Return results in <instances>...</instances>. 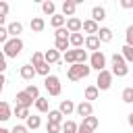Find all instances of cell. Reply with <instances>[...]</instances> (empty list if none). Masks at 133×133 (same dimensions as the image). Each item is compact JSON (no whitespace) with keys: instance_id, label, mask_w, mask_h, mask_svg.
I'll return each instance as SVG.
<instances>
[{"instance_id":"obj_6","label":"cell","mask_w":133,"mask_h":133,"mask_svg":"<svg viewBox=\"0 0 133 133\" xmlns=\"http://www.w3.org/2000/svg\"><path fill=\"white\" fill-rule=\"evenodd\" d=\"M44 87L48 89L50 96H60V91H62L60 79H58L56 75H48V77H44Z\"/></svg>"},{"instance_id":"obj_43","label":"cell","mask_w":133,"mask_h":133,"mask_svg":"<svg viewBox=\"0 0 133 133\" xmlns=\"http://www.w3.org/2000/svg\"><path fill=\"white\" fill-rule=\"evenodd\" d=\"M4 71H6V56H4L2 50H0V73L4 75Z\"/></svg>"},{"instance_id":"obj_25","label":"cell","mask_w":133,"mask_h":133,"mask_svg":"<svg viewBox=\"0 0 133 133\" xmlns=\"http://www.w3.org/2000/svg\"><path fill=\"white\" fill-rule=\"evenodd\" d=\"M10 116H12V110H10L8 102H0V121L4 123V121H8Z\"/></svg>"},{"instance_id":"obj_21","label":"cell","mask_w":133,"mask_h":133,"mask_svg":"<svg viewBox=\"0 0 133 133\" xmlns=\"http://www.w3.org/2000/svg\"><path fill=\"white\" fill-rule=\"evenodd\" d=\"M19 75H21V79H25V81H31V79L35 77V69H33L31 64H23V66L19 69Z\"/></svg>"},{"instance_id":"obj_32","label":"cell","mask_w":133,"mask_h":133,"mask_svg":"<svg viewBox=\"0 0 133 133\" xmlns=\"http://www.w3.org/2000/svg\"><path fill=\"white\" fill-rule=\"evenodd\" d=\"M60 58H62L69 66H71V64H75V48H69L66 52H62V56H60Z\"/></svg>"},{"instance_id":"obj_49","label":"cell","mask_w":133,"mask_h":133,"mask_svg":"<svg viewBox=\"0 0 133 133\" xmlns=\"http://www.w3.org/2000/svg\"><path fill=\"white\" fill-rule=\"evenodd\" d=\"M0 133H10V129H4V127H0Z\"/></svg>"},{"instance_id":"obj_45","label":"cell","mask_w":133,"mask_h":133,"mask_svg":"<svg viewBox=\"0 0 133 133\" xmlns=\"http://www.w3.org/2000/svg\"><path fill=\"white\" fill-rule=\"evenodd\" d=\"M121 6L129 10V8H133V0H121Z\"/></svg>"},{"instance_id":"obj_28","label":"cell","mask_w":133,"mask_h":133,"mask_svg":"<svg viewBox=\"0 0 133 133\" xmlns=\"http://www.w3.org/2000/svg\"><path fill=\"white\" fill-rule=\"evenodd\" d=\"M64 21H66V19H64L62 15H58V12L50 17V25H52L54 29H60V27H64Z\"/></svg>"},{"instance_id":"obj_24","label":"cell","mask_w":133,"mask_h":133,"mask_svg":"<svg viewBox=\"0 0 133 133\" xmlns=\"http://www.w3.org/2000/svg\"><path fill=\"white\" fill-rule=\"evenodd\" d=\"M83 96H85V102H91V100H98L100 91L96 89V85H87L85 91H83Z\"/></svg>"},{"instance_id":"obj_44","label":"cell","mask_w":133,"mask_h":133,"mask_svg":"<svg viewBox=\"0 0 133 133\" xmlns=\"http://www.w3.org/2000/svg\"><path fill=\"white\" fill-rule=\"evenodd\" d=\"M8 39V33H6V27H0V44H6Z\"/></svg>"},{"instance_id":"obj_33","label":"cell","mask_w":133,"mask_h":133,"mask_svg":"<svg viewBox=\"0 0 133 133\" xmlns=\"http://www.w3.org/2000/svg\"><path fill=\"white\" fill-rule=\"evenodd\" d=\"M23 91H25L31 100H37V98H39V87H37V85H27Z\"/></svg>"},{"instance_id":"obj_41","label":"cell","mask_w":133,"mask_h":133,"mask_svg":"<svg viewBox=\"0 0 133 133\" xmlns=\"http://www.w3.org/2000/svg\"><path fill=\"white\" fill-rule=\"evenodd\" d=\"M8 10H10V6H8V2H4V0H0V17H6V15H8Z\"/></svg>"},{"instance_id":"obj_34","label":"cell","mask_w":133,"mask_h":133,"mask_svg":"<svg viewBox=\"0 0 133 133\" xmlns=\"http://www.w3.org/2000/svg\"><path fill=\"white\" fill-rule=\"evenodd\" d=\"M33 69H35V75H42V77H48L50 75V64H46V62H42V64H37Z\"/></svg>"},{"instance_id":"obj_46","label":"cell","mask_w":133,"mask_h":133,"mask_svg":"<svg viewBox=\"0 0 133 133\" xmlns=\"http://www.w3.org/2000/svg\"><path fill=\"white\" fill-rule=\"evenodd\" d=\"M4 83H6V77L0 73V94H2V89H4Z\"/></svg>"},{"instance_id":"obj_4","label":"cell","mask_w":133,"mask_h":133,"mask_svg":"<svg viewBox=\"0 0 133 133\" xmlns=\"http://www.w3.org/2000/svg\"><path fill=\"white\" fill-rule=\"evenodd\" d=\"M112 73L108 71V69H104V71H100L98 73V79H96V89L98 91H106V89H110V85H112Z\"/></svg>"},{"instance_id":"obj_39","label":"cell","mask_w":133,"mask_h":133,"mask_svg":"<svg viewBox=\"0 0 133 133\" xmlns=\"http://www.w3.org/2000/svg\"><path fill=\"white\" fill-rule=\"evenodd\" d=\"M54 37H56V39H69V31H66L64 27H60V29H54Z\"/></svg>"},{"instance_id":"obj_20","label":"cell","mask_w":133,"mask_h":133,"mask_svg":"<svg viewBox=\"0 0 133 133\" xmlns=\"http://www.w3.org/2000/svg\"><path fill=\"white\" fill-rule=\"evenodd\" d=\"M29 27H31V31H33V33H42V31H44V27H46V21H44L42 17H33V19L29 21Z\"/></svg>"},{"instance_id":"obj_3","label":"cell","mask_w":133,"mask_h":133,"mask_svg":"<svg viewBox=\"0 0 133 133\" xmlns=\"http://www.w3.org/2000/svg\"><path fill=\"white\" fill-rule=\"evenodd\" d=\"M110 62H112V77L116 75V77H127V73H129V64L123 60V56L118 54V52H114L112 54V58H110Z\"/></svg>"},{"instance_id":"obj_7","label":"cell","mask_w":133,"mask_h":133,"mask_svg":"<svg viewBox=\"0 0 133 133\" xmlns=\"http://www.w3.org/2000/svg\"><path fill=\"white\" fill-rule=\"evenodd\" d=\"M64 29L69 33H81V19L79 17H69L64 21Z\"/></svg>"},{"instance_id":"obj_10","label":"cell","mask_w":133,"mask_h":133,"mask_svg":"<svg viewBox=\"0 0 133 133\" xmlns=\"http://www.w3.org/2000/svg\"><path fill=\"white\" fill-rule=\"evenodd\" d=\"M96 37H98V42H100V44H108V42H112L114 33H112V29H110V27H100V29H98V33H96Z\"/></svg>"},{"instance_id":"obj_36","label":"cell","mask_w":133,"mask_h":133,"mask_svg":"<svg viewBox=\"0 0 133 133\" xmlns=\"http://www.w3.org/2000/svg\"><path fill=\"white\" fill-rule=\"evenodd\" d=\"M12 114H15L17 118H27V116H29V108H23V106H15Z\"/></svg>"},{"instance_id":"obj_40","label":"cell","mask_w":133,"mask_h":133,"mask_svg":"<svg viewBox=\"0 0 133 133\" xmlns=\"http://www.w3.org/2000/svg\"><path fill=\"white\" fill-rule=\"evenodd\" d=\"M46 131H48V133H60V125H56V123H48V125H46Z\"/></svg>"},{"instance_id":"obj_29","label":"cell","mask_w":133,"mask_h":133,"mask_svg":"<svg viewBox=\"0 0 133 133\" xmlns=\"http://www.w3.org/2000/svg\"><path fill=\"white\" fill-rule=\"evenodd\" d=\"M118 54L123 56V60H125L127 64H129V62H133V48H131V46H123Z\"/></svg>"},{"instance_id":"obj_19","label":"cell","mask_w":133,"mask_h":133,"mask_svg":"<svg viewBox=\"0 0 133 133\" xmlns=\"http://www.w3.org/2000/svg\"><path fill=\"white\" fill-rule=\"evenodd\" d=\"M89 19H91L94 23H98V25H100V21H104V19H106V8H104V6H94V8H91V17H89Z\"/></svg>"},{"instance_id":"obj_47","label":"cell","mask_w":133,"mask_h":133,"mask_svg":"<svg viewBox=\"0 0 133 133\" xmlns=\"http://www.w3.org/2000/svg\"><path fill=\"white\" fill-rule=\"evenodd\" d=\"M77 133H89V131H87V129H83L81 125H77Z\"/></svg>"},{"instance_id":"obj_27","label":"cell","mask_w":133,"mask_h":133,"mask_svg":"<svg viewBox=\"0 0 133 133\" xmlns=\"http://www.w3.org/2000/svg\"><path fill=\"white\" fill-rule=\"evenodd\" d=\"M60 131L62 133H77V123L75 121H62V125H60Z\"/></svg>"},{"instance_id":"obj_14","label":"cell","mask_w":133,"mask_h":133,"mask_svg":"<svg viewBox=\"0 0 133 133\" xmlns=\"http://www.w3.org/2000/svg\"><path fill=\"white\" fill-rule=\"evenodd\" d=\"M25 127H27V131H35V129H39V127H42V116H37V114H29V116L25 118Z\"/></svg>"},{"instance_id":"obj_17","label":"cell","mask_w":133,"mask_h":133,"mask_svg":"<svg viewBox=\"0 0 133 133\" xmlns=\"http://www.w3.org/2000/svg\"><path fill=\"white\" fill-rule=\"evenodd\" d=\"M44 62H46V64H56V62H60V52H56L54 48L46 50V52H44Z\"/></svg>"},{"instance_id":"obj_38","label":"cell","mask_w":133,"mask_h":133,"mask_svg":"<svg viewBox=\"0 0 133 133\" xmlns=\"http://www.w3.org/2000/svg\"><path fill=\"white\" fill-rule=\"evenodd\" d=\"M125 37H127L125 46H131V48H133V25H129V27L125 29Z\"/></svg>"},{"instance_id":"obj_11","label":"cell","mask_w":133,"mask_h":133,"mask_svg":"<svg viewBox=\"0 0 133 133\" xmlns=\"http://www.w3.org/2000/svg\"><path fill=\"white\" fill-rule=\"evenodd\" d=\"M98 29H100V25H98V23H94L91 19L81 21V31H85L87 35H96V33H98Z\"/></svg>"},{"instance_id":"obj_31","label":"cell","mask_w":133,"mask_h":133,"mask_svg":"<svg viewBox=\"0 0 133 133\" xmlns=\"http://www.w3.org/2000/svg\"><path fill=\"white\" fill-rule=\"evenodd\" d=\"M75 62H77V64H85V62H87V52H85L83 48H77V50H75Z\"/></svg>"},{"instance_id":"obj_9","label":"cell","mask_w":133,"mask_h":133,"mask_svg":"<svg viewBox=\"0 0 133 133\" xmlns=\"http://www.w3.org/2000/svg\"><path fill=\"white\" fill-rule=\"evenodd\" d=\"M4 27H6L8 37H21V33H23V23L21 21H12V23H8Z\"/></svg>"},{"instance_id":"obj_42","label":"cell","mask_w":133,"mask_h":133,"mask_svg":"<svg viewBox=\"0 0 133 133\" xmlns=\"http://www.w3.org/2000/svg\"><path fill=\"white\" fill-rule=\"evenodd\" d=\"M10 133H29V131H27L25 125H15V127L10 129Z\"/></svg>"},{"instance_id":"obj_1","label":"cell","mask_w":133,"mask_h":133,"mask_svg":"<svg viewBox=\"0 0 133 133\" xmlns=\"http://www.w3.org/2000/svg\"><path fill=\"white\" fill-rule=\"evenodd\" d=\"M23 39L21 37H8L6 44H2V54L6 58H17L21 52H23Z\"/></svg>"},{"instance_id":"obj_8","label":"cell","mask_w":133,"mask_h":133,"mask_svg":"<svg viewBox=\"0 0 133 133\" xmlns=\"http://www.w3.org/2000/svg\"><path fill=\"white\" fill-rule=\"evenodd\" d=\"M75 112L81 116V118H85V116H91L94 114V106H91V102H79L77 106H75Z\"/></svg>"},{"instance_id":"obj_35","label":"cell","mask_w":133,"mask_h":133,"mask_svg":"<svg viewBox=\"0 0 133 133\" xmlns=\"http://www.w3.org/2000/svg\"><path fill=\"white\" fill-rule=\"evenodd\" d=\"M42 62H44V52H33L29 64H31V66H37V64H42Z\"/></svg>"},{"instance_id":"obj_13","label":"cell","mask_w":133,"mask_h":133,"mask_svg":"<svg viewBox=\"0 0 133 133\" xmlns=\"http://www.w3.org/2000/svg\"><path fill=\"white\" fill-rule=\"evenodd\" d=\"M15 100H17V106H23V108H31V106H33V102H35V100H31L25 91H17Z\"/></svg>"},{"instance_id":"obj_18","label":"cell","mask_w":133,"mask_h":133,"mask_svg":"<svg viewBox=\"0 0 133 133\" xmlns=\"http://www.w3.org/2000/svg\"><path fill=\"white\" fill-rule=\"evenodd\" d=\"M58 112H60L62 116L73 114V112H75V102H73V100H62L60 106H58Z\"/></svg>"},{"instance_id":"obj_30","label":"cell","mask_w":133,"mask_h":133,"mask_svg":"<svg viewBox=\"0 0 133 133\" xmlns=\"http://www.w3.org/2000/svg\"><path fill=\"white\" fill-rule=\"evenodd\" d=\"M62 114L58 112V108L56 110H48V123H56V125H62Z\"/></svg>"},{"instance_id":"obj_12","label":"cell","mask_w":133,"mask_h":133,"mask_svg":"<svg viewBox=\"0 0 133 133\" xmlns=\"http://www.w3.org/2000/svg\"><path fill=\"white\" fill-rule=\"evenodd\" d=\"M83 46H85V52H87V50H91V52H98L102 44L98 42V37H96V35H85V39H83Z\"/></svg>"},{"instance_id":"obj_26","label":"cell","mask_w":133,"mask_h":133,"mask_svg":"<svg viewBox=\"0 0 133 133\" xmlns=\"http://www.w3.org/2000/svg\"><path fill=\"white\" fill-rule=\"evenodd\" d=\"M42 12H44V15H48V17L56 15V4H54L52 0H46V2H42Z\"/></svg>"},{"instance_id":"obj_22","label":"cell","mask_w":133,"mask_h":133,"mask_svg":"<svg viewBox=\"0 0 133 133\" xmlns=\"http://www.w3.org/2000/svg\"><path fill=\"white\" fill-rule=\"evenodd\" d=\"M69 46L71 48H81L83 46V33H69Z\"/></svg>"},{"instance_id":"obj_48","label":"cell","mask_w":133,"mask_h":133,"mask_svg":"<svg viewBox=\"0 0 133 133\" xmlns=\"http://www.w3.org/2000/svg\"><path fill=\"white\" fill-rule=\"evenodd\" d=\"M4 23H6V17H0V27H4Z\"/></svg>"},{"instance_id":"obj_37","label":"cell","mask_w":133,"mask_h":133,"mask_svg":"<svg viewBox=\"0 0 133 133\" xmlns=\"http://www.w3.org/2000/svg\"><path fill=\"white\" fill-rule=\"evenodd\" d=\"M123 102L125 104H131L133 102V87H125L123 89Z\"/></svg>"},{"instance_id":"obj_2","label":"cell","mask_w":133,"mask_h":133,"mask_svg":"<svg viewBox=\"0 0 133 133\" xmlns=\"http://www.w3.org/2000/svg\"><path fill=\"white\" fill-rule=\"evenodd\" d=\"M89 73H91V69L87 66V64H71L69 69H66V77H69V81H81V79H87L89 77Z\"/></svg>"},{"instance_id":"obj_16","label":"cell","mask_w":133,"mask_h":133,"mask_svg":"<svg viewBox=\"0 0 133 133\" xmlns=\"http://www.w3.org/2000/svg\"><path fill=\"white\" fill-rule=\"evenodd\" d=\"M75 10H77V2L75 0H64L62 2V17H75Z\"/></svg>"},{"instance_id":"obj_23","label":"cell","mask_w":133,"mask_h":133,"mask_svg":"<svg viewBox=\"0 0 133 133\" xmlns=\"http://www.w3.org/2000/svg\"><path fill=\"white\" fill-rule=\"evenodd\" d=\"M33 106H35V110H37V112H42V114H46V112L50 110V104H48V100H46V98H42V96H39V98L33 102Z\"/></svg>"},{"instance_id":"obj_5","label":"cell","mask_w":133,"mask_h":133,"mask_svg":"<svg viewBox=\"0 0 133 133\" xmlns=\"http://www.w3.org/2000/svg\"><path fill=\"white\" fill-rule=\"evenodd\" d=\"M87 60H89V64H87V66H89V69H96L98 73L106 69V54H104L102 50H98V52H91V56H89Z\"/></svg>"},{"instance_id":"obj_15","label":"cell","mask_w":133,"mask_h":133,"mask_svg":"<svg viewBox=\"0 0 133 133\" xmlns=\"http://www.w3.org/2000/svg\"><path fill=\"white\" fill-rule=\"evenodd\" d=\"M98 125H100V121H98V116H94V114H91V116H85V118L81 121V127L87 129L89 133H94V131L98 129Z\"/></svg>"}]
</instances>
